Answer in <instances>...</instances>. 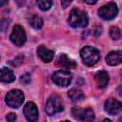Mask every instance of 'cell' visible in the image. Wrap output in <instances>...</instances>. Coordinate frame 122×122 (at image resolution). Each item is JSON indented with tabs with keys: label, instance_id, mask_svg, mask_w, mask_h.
I'll return each instance as SVG.
<instances>
[{
	"label": "cell",
	"instance_id": "1",
	"mask_svg": "<svg viewBox=\"0 0 122 122\" xmlns=\"http://www.w3.org/2000/svg\"><path fill=\"white\" fill-rule=\"evenodd\" d=\"M68 22L71 27L77 29V28H86L89 23V17L86 11L81 10L78 8H74L71 10Z\"/></svg>",
	"mask_w": 122,
	"mask_h": 122
},
{
	"label": "cell",
	"instance_id": "2",
	"mask_svg": "<svg viewBox=\"0 0 122 122\" xmlns=\"http://www.w3.org/2000/svg\"><path fill=\"white\" fill-rule=\"evenodd\" d=\"M80 56L83 63L89 67L95 65L100 59V52L97 49L92 46H86L80 50Z\"/></svg>",
	"mask_w": 122,
	"mask_h": 122
},
{
	"label": "cell",
	"instance_id": "3",
	"mask_svg": "<svg viewBox=\"0 0 122 122\" xmlns=\"http://www.w3.org/2000/svg\"><path fill=\"white\" fill-rule=\"evenodd\" d=\"M5 101L9 107L16 109L22 105L24 101V94L20 90H11L7 93Z\"/></svg>",
	"mask_w": 122,
	"mask_h": 122
},
{
	"label": "cell",
	"instance_id": "4",
	"mask_svg": "<svg viewBox=\"0 0 122 122\" xmlns=\"http://www.w3.org/2000/svg\"><path fill=\"white\" fill-rule=\"evenodd\" d=\"M46 112L49 115H54L63 111V103L58 95H51L46 103Z\"/></svg>",
	"mask_w": 122,
	"mask_h": 122
},
{
	"label": "cell",
	"instance_id": "5",
	"mask_svg": "<svg viewBox=\"0 0 122 122\" xmlns=\"http://www.w3.org/2000/svg\"><path fill=\"white\" fill-rule=\"evenodd\" d=\"M117 13L118 8L117 5L113 2H110L107 5L102 6L98 10L99 16L104 20H112L117 15Z\"/></svg>",
	"mask_w": 122,
	"mask_h": 122
},
{
	"label": "cell",
	"instance_id": "6",
	"mask_svg": "<svg viewBox=\"0 0 122 122\" xmlns=\"http://www.w3.org/2000/svg\"><path fill=\"white\" fill-rule=\"evenodd\" d=\"M72 79L71 73L67 70H59L52 74V81L61 87H67L71 84Z\"/></svg>",
	"mask_w": 122,
	"mask_h": 122
},
{
	"label": "cell",
	"instance_id": "7",
	"mask_svg": "<svg viewBox=\"0 0 122 122\" xmlns=\"http://www.w3.org/2000/svg\"><path fill=\"white\" fill-rule=\"evenodd\" d=\"M10 39L15 46H18V47L22 46L27 40V36H26L24 29L19 25L14 26L10 35Z\"/></svg>",
	"mask_w": 122,
	"mask_h": 122
},
{
	"label": "cell",
	"instance_id": "8",
	"mask_svg": "<svg viewBox=\"0 0 122 122\" xmlns=\"http://www.w3.org/2000/svg\"><path fill=\"white\" fill-rule=\"evenodd\" d=\"M71 114L75 119H78L81 121H92L94 119V112L90 108L82 110L80 108L74 107L71 110Z\"/></svg>",
	"mask_w": 122,
	"mask_h": 122
},
{
	"label": "cell",
	"instance_id": "9",
	"mask_svg": "<svg viewBox=\"0 0 122 122\" xmlns=\"http://www.w3.org/2000/svg\"><path fill=\"white\" fill-rule=\"evenodd\" d=\"M23 112L25 114V117L27 120L33 122L38 119V110L36 105L33 102H28L23 109Z\"/></svg>",
	"mask_w": 122,
	"mask_h": 122
},
{
	"label": "cell",
	"instance_id": "10",
	"mask_svg": "<svg viewBox=\"0 0 122 122\" xmlns=\"http://www.w3.org/2000/svg\"><path fill=\"white\" fill-rule=\"evenodd\" d=\"M105 111L112 115L117 114L122 111V103L114 98H109L105 102Z\"/></svg>",
	"mask_w": 122,
	"mask_h": 122
},
{
	"label": "cell",
	"instance_id": "11",
	"mask_svg": "<svg viewBox=\"0 0 122 122\" xmlns=\"http://www.w3.org/2000/svg\"><path fill=\"white\" fill-rule=\"evenodd\" d=\"M56 64L61 67V68H65V69H74L76 67V62L72 59H71L68 55H66L65 53H61L57 60H56Z\"/></svg>",
	"mask_w": 122,
	"mask_h": 122
},
{
	"label": "cell",
	"instance_id": "12",
	"mask_svg": "<svg viewBox=\"0 0 122 122\" xmlns=\"http://www.w3.org/2000/svg\"><path fill=\"white\" fill-rule=\"evenodd\" d=\"M106 62L110 66H116L122 63V51H112L106 56Z\"/></svg>",
	"mask_w": 122,
	"mask_h": 122
},
{
	"label": "cell",
	"instance_id": "13",
	"mask_svg": "<svg viewBox=\"0 0 122 122\" xmlns=\"http://www.w3.org/2000/svg\"><path fill=\"white\" fill-rule=\"evenodd\" d=\"M37 54L42 61L47 62V63L51 62L53 59V51L51 50L45 48L43 45H40L37 48Z\"/></svg>",
	"mask_w": 122,
	"mask_h": 122
},
{
	"label": "cell",
	"instance_id": "14",
	"mask_svg": "<svg viewBox=\"0 0 122 122\" xmlns=\"http://www.w3.org/2000/svg\"><path fill=\"white\" fill-rule=\"evenodd\" d=\"M94 78L99 88H105L109 83V74L107 73V71H98L95 74Z\"/></svg>",
	"mask_w": 122,
	"mask_h": 122
},
{
	"label": "cell",
	"instance_id": "15",
	"mask_svg": "<svg viewBox=\"0 0 122 122\" xmlns=\"http://www.w3.org/2000/svg\"><path fill=\"white\" fill-rule=\"evenodd\" d=\"M0 80L5 83H10L15 80V76L11 70L8 68H2L0 73Z\"/></svg>",
	"mask_w": 122,
	"mask_h": 122
},
{
	"label": "cell",
	"instance_id": "16",
	"mask_svg": "<svg viewBox=\"0 0 122 122\" xmlns=\"http://www.w3.org/2000/svg\"><path fill=\"white\" fill-rule=\"evenodd\" d=\"M68 96L72 100V101H80L82 99H84L85 95L84 93L77 89H71L68 92Z\"/></svg>",
	"mask_w": 122,
	"mask_h": 122
},
{
	"label": "cell",
	"instance_id": "17",
	"mask_svg": "<svg viewBox=\"0 0 122 122\" xmlns=\"http://www.w3.org/2000/svg\"><path fill=\"white\" fill-rule=\"evenodd\" d=\"M29 23L31 27H33L34 29H41L43 27V20L38 16V15H32L30 20Z\"/></svg>",
	"mask_w": 122,
	"mask_h": 122
},
{
	"label": "cell",
	"instance_id": "18",
	"mask_svg": "<svg viewBox=\"0 0 122 122\" xmlns=\"http://www.w3.org/2000/svg\"><path fill=\"white\" fill-rule=\"evenodd\" d=\"M36 3L41 10L46 11V10H49L50 8L51 7L52 0H36Z\"/></svg>",
	"mask_w": 122,
	"mask_h": 122
},
{
	"label": "cell",
	"instance_id": "19",
	"mask_svg": "<svg viewBox=\"0 0 122 122\" xmlns=\"http://www.w3.org/2000/svg\"><path fill=\"white\" fill-rule=\"evenodd\" d=\"M110 35L113 40H118L121 37V31L117 27H112L110 30Z\"/></svg>",
	"mask_w": 122,
	"mask_h": 122
},
{
	"label": "cell",
	"instance_id": "20",
	"mask_svg": "<svg viewBox=\"0 0 122 122\" xmlns=\"http://www.w3.org/2000/svg\"><path fill=\"white\" fill-rule=\"evenodd\" d=\"M20 81H21L23 84H25V85L29 84L30 81V74H29V73H25L24 75H22L21 78H20Z\"/></svg>",
	"mask_w": 122,
	"mask_h": 122
},
{
	"label": "cell",
	"instance_id": "21",
	"mask_svg": "<svg viewBox=\"0 0 122 122\" xmlns=\"http://www.w3.org/2000/svg\"><path fill=\"white\" fill-rule=\"evenodd\" d=\"M6 119H7L8 121H10V122H13V121L16 120V115H15V113L10 112V113H9V114L6 116Z\"/></svg>",
	"mask_w": 122,
	"mask_h": 122
},
{
	"label": "cell",
	"instance_id": "22",
	"mask_svg": "<svg viewBox=\"0 0 122 122\" xmlns=\"http://www.w3.org/2000/svg\"><path fill=\"white\" fill-rule=\"evenodd\" d=\"M61 1V5L64 9H66L67 7H69V5L72 2V0H60Z\"/></svg>",
	"mask_w": 122,
	"mask_h": 122
},
{
	"label": "cell",
	"instance_id": "23",
	"mask_svg": "<svg viewBox=\"0 0 122 122\" xmlns=\"http://www.w3.org/2000/svg\"><path fill=\"white\" fill-rule=\"evenodd\" d=\"M84 2H86L87 4H89V5H94L98 0H83Z\"/></svg>",
	"mask_w": 122,
	"mask_h": 122
},
{
	"label": "cell",
	"instance_id": "24",
	"mask_svg": "<svg viewBox=\"0 0 122 122\" xmlns=\"http://www.w3.org/2000/svg\"><path fill=\"white\" fill-rule=\"evenodd\" d=\"M117 92L120 96H122V86H119L118 89H117Z\"/></svg>",
	"mask_w": 122,
	"mask_h": 122
},
{
	"label": "cell",
	"instance_id": "25",
	"mask_svg": "<svg viewBox=\"0 0 122 122\" xmlns=\"http://www.w3.org/2000/svg\"><path fill=\"white\" fill-rule=\"evenodd\" d=\"M7 2H8V0H0V6L3 7Z\"/></svg>",
	"mask_w": 122,
	"mask_h": 122
}]
</instances>
